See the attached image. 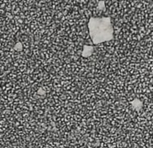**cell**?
<instances>
[{
  "instance_id": "6da1fadb",
  "label": "cell",
  "mask_w": 153,
  "mask_h": 148,
  "mask_svg": "<svg viewBox=\"0 0 153 148\" xmlns=\"http://www.w3.org/2000/svg\"><path fill=\"white\" fill-rule=\"evenodd\" d=\"M93 21H94V23H92L90 22V24L94 25V28L90 27V33L92 36L93 41L95 42H103L105 40H108L111 37V35L108 34V32L111 31L110 23H109V19L105 18L103 19H93Z\"/></svg>"
}]
</instances>
